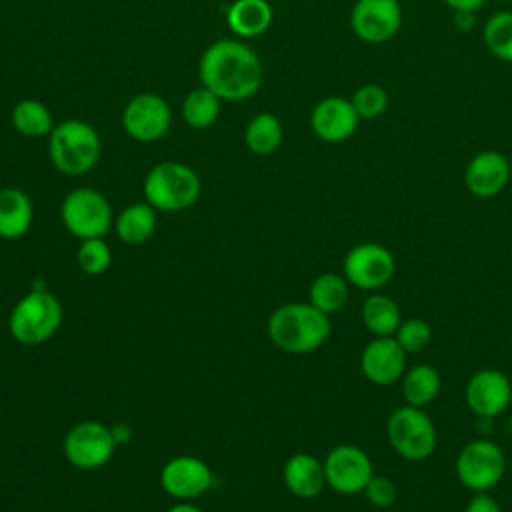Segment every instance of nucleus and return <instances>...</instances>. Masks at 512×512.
I'll return each instance as SVG.
<instances>
[{
  "label": "nucleus",
  "mask_w": 512,
  "mask_h": 512,
  "mask_svg": "<svg viewBox=\"0 0 512 512\" xmlns=\"http://www.w3.org/2000/svg\"><path fill=\"white\" fill-rule=\"evenodd\" d=\"M506 472V456L496 442L470 440L456 458V476L472 492L492 490Z\"/></svg>",
  "instance_id": "obj_8"
},
{
  "label": "nucleus",
  "mask_w": 512,
  "mask_h": 512,
  "mask_svg": "<svg viewBox=\"0 0 512 512\" xmlns=\"http://www.w3.org/2000/svg\"><path fill=\"white\" fill-rule=\"evenodd\" d=\"M452 10H478L486 0H444Z\"/></svg>",
  "instance_id": "obj_36"
},
{
  "label": "nucleus",
  "mask_w": 512,
  "mask_h": 512,
  "mask_svg": "<svg viewBox=\"0 0 512 512\" xmlns=\"http://www.w3.org/2000/svg\"><path fill=\"white\" fill-rule=\"evenodd\" d=\"M112 428V434H114V440L116 444H124L130 440L132 436V428L128 424H116V426H110Z\"/></svg>",
  "instance_id": "obj_37"
},
{
  "label": "nucleus",
  "mask_w": 512,
  "mask_h": 512,
  "mask_svg": "<svg viewBox=\"0 0 512 512\" xmlns=\"http://www.w3.org/2000/svg\"><path fill=\"white\" fill-rule=\"evenodd\" d=\"M160 486L172 498L192 500L212 486V470L196 456H174L160 470Z\"/></svg>",
  "instance_id": "obj_14"
},
{
  "label": "nucleus",
  "mask_w": 512,
  "mask_h": 512,
  "mask_svg": "<svg viewBox=\"0 0 512 512\" xmlns=\"http://www.w3.org/2000/svg\"><path fill=\"white\" fill-rule=\"evenodd\" d=\"M484 42L492 56L512 64V10H500L486 20Z\"/></svg>",
  "instance_id": "obj_29"
},
{
  "label": "nucleus",
  "mask_w": 512,
  "mask_h": 512,
  "mask_svg": "<svg viewBox=\"0 0 512 512\" xmlns=\"http://www.w3.org/2000/svg\"><path fill=\"white\" fill-rule=\"evenodd\" d=\"M344 278L362 290H378L390 282L396 270L392 252L376 242H364L344 256Z\"/></svg>",
  "instance_id": "obj_11"
},
{
  "label": "nucleus",
  "mask_w": 512,
  "mask_h": 512,
  "mask_svg": "<svg viewBox=\"0 0 512 512\" xmlns=\"http://www.w3.org/2000/svg\"><path fill=\"white\" fill-rule=\"evenodd\" d=\"M440 374L430 364H416L402 376V394L410 406H426L440 392Z\"/></svg>",
  "instance_id": "obj_26"
},
{
  "label": "nucleus",
  "mask_w": 512,
  "mask_h": 512,
  "mask_svg": "<svg viewBox=\"0 0 512 512\" xmlns=\"http://www.w3.org/2000/svg\"><path fill=\"white\" fill-rule=\"evenodd\" d=\"M282 142V122L272 112L256 114L244 130V144L258 156L272 154Z\"/></svg>",
  "instance_id": "obj_28"
},
{
  "label": "nucleus",
  "mask_w": 512,
  "mask_h": 512,
  "mask_svg": "<svg viewBox=\"0 0 512 512\" xmlns=\"http://www.w3.org/2000/svg\"><path fill=\"white\" fill-rule=\"evenodd\" d=\"M76 262L84 274L98 276L106 272L112 264V250L104 238H86L80 242L76 252Z\"/></svg>",
  "instance_id": "obj_30"
},
{
  "label": "nucleus",
  "mask_w": 512,
  "mask_h": 512,
  "mask_svg": "<svg viewBox=\"0 0 512 512\" xmlns=\"http://www.w3.org/2000/svg\"><path fill=\"white\" fill-rule=\"evenodd\" d=\"M198 76L202 86L212 90L220 100L242 102L260 90L264 68L248 44L222 38L202 52Z\"/></svg>",
  "instance_id": "obj_1"
},
{
  "label": "nucleus",
  "mask_w": 512,
  "mask_h": 512,
  "mask_svg": "<svg viewBox=\"0 0 512 512\" xmlns=\"http://www.w3.org/2000/svg\"><path fill=\"white\" fill-rule=\"evenodd\" d=\"M60 218L66 230L80 238H104L114 226V214L108 198L94 188H74L68 192L60 206Z\"/></svg>",
  "instance_id": "obj_7"
},
{
  "label": "nucleus",
  "mask_w": 512,
  "mask_h": 512,
  "mask_svg": "<svg viewBox=\"0 0 512 512\" xmlns=\"http://www.w3.org/2000/svg\"><path fill=\"white\" fill-rule=\"evenodd\" d=\"M272 16L268 0H234L226 12V24L240 38H256L270 28Z\"/></svg>",
  "instance_id": "obj_21"
},
{
  "label": "nucleus",
  "mask_w": 512,
  "mask_h": 512,
  "mask_svg": "<svg viewBox=\"0 0 512 512\" xmlns=\"http://www.w3.org/2000/svg\"><path fill=\"white\" fill-rule=\"evenodd\" d=\"M362 322L374 336H394L402 322L400 306L384 294H372L362 302Z\"/></svg>",
  "instance_id": "obj_23"
},
{
  "label": "nucleus",
  "mask_w": 512,
  "mask_h": 512,
  "mask_svg": "<svg viewBox=\"0 0 512 512\" xmlns=\"http://www.w3.org/2000/svg\"><path fill=\"white\" fill-rule=\"evenodd\" d=\"M220 98L206 86L190 90L182 100V118L192 130L210 128L220 116Z\"/></svg>",
  "instance_id": "obj_27"
},
{
  "label": "nucleus",
  "mask_w": 512,
  "mask_h": 512,
  "mask_svg": "<svg viewBox=\"0 0 512 512\" xmlns=\"http://www.w3.org/2000/svg\"><path fill=\"white\" fill-rule=\"evenodd\" d=\"M474 10H454V28L458 32H472L476 28Z\"/></svg>",
  "instance_id": "obj_35"
},
{
  "label": "nucleus",
  "mask_w": 512,
  "mask_h": 512,
  "mask_svg": "<svg viewBox=\"0 0 512 512\" xmlns=\"http://www.w3.org/2000/svg\"><path fill=\"white\" fill-rule=\"evenodd\" d=\"M116 448L112 428L98 420H82L74 424L62 442L66 460L80 470L104 466Z\"/></svg>",
  "instance_id": "obj_9"
},
{
  "label": "nucleus",
  "mask_w": 512,
  "mask_h": 512,
  "mask_svg": "<svg viewBox=\"0 0 512 512\" xmlns=\"http://www.w3.org/2000/svg\"><path fill=\"white\" fill-rule=\"evenodd\" d=\"M386 434L396 454L410 462L430 458L438 440L432 418L422 408L410 404L400 406L390 414Z\"/></svg>",
  "instance_id": "obj_6"
},
{
  "label": "nucleus",
  "mask_w": 512,
  "mask_h": 512,
  "mask_svg": "<svg viewBox=\"0 0 512 512\" xmlns=\"http://www.w3.org/2000/svg\"><path fill=\"white\" fill-rule=\"evenodd\" d=\"M466 404L480 418L502 414L512 400V384L508 376L494 368L478 370L466 384Z\"/></svg>",
  "instance_id": "obj_15"
},
{
  "label": "nucleus",
  "mask_w": 512,
  "mask_h": 512,
  "mask_svg": "<svg viewBox=\"0 0 512 512\" xmlns=\"http://www.w3.org/2000/svg\"><path fill=\"white\" fill-rule=\"evenodd\" d=\"M510 180V162L498 150H482L468 162L464 184L476 198H492Z\"/></svg>",
  "instance_id": "obj_18"
},
{
  "label": "nucleus",
  "mask_w": 512,
  "mask_h": 512,
  "mask_svg": "<svg viewBox=\"0 0 512 512\" xmlns=\"http://www.w3.org/2000/svg\"><path fill=\"white\" fill-rule=\"evenodd\" d=\"M366 500L376 508H390L398 498V488L388 476H372L364 488Z\"/></svg>",
  "instance_id": "obj_33"
},
{
  "label": "nucleus",
  "mask_w": 512,
  "mask_h": 512,
  "mask_svg": "<svg viewBox=\"0 0 512 512\" xmlns=\"http://www.w3.org/2000/svg\"><path fill=\"white\" fill-rule=\"evenodd\" d=\"M330 330V316L310 302L282 304L268 318L272 344L290 354H306L320 348L330 336Z\"/></svg>",
  "instance_id": "obj_2"
},
{
  "label": "nucleus",
  "mask_w": 512,
  "mask_h": 512,
  "mask_svg": "<svg viewBox=\"0 0 512 512\" xmlns=\"http://www.w3.org/2000/svg\"><path fill=\"white\" fill-rule=\"evenodd\" d=\"M172 124V110L168 102L154 92H140L132 96L122 112V128L136 142L160 140Z\"/></svg>",
  "instance_id": "obj_10"
},
{
  "label": "nucleus",
  "mask_w": 512,
  "mask_h": 512,
  "mask_svg": "<svg viewBox=\"0 0 512 512\" xmlns=\"http://www.w3.org/2000/svg\"><path fill=\"white\" fill-rule=\"evenodd\" d=\"M282 478L288 492L304 500L318 496L326 486L324 464L308 452L292 454L284 464Z\"/></svg>",
  "instance_id": "obj_19"
},
{
  "label": "nucleus",
  "mask_w": 512,
  "mask_h": 512,
  "mask_svg": "<svg viewBox=\"0 0 512 512\" xmlns=\"http://www.w3.org/2000/svg\"><path fill=\"white\" fill-rule=\"evenodd\" d=\"M360 120H374L388 108V92L380 84H362L350 98Z\"/></svg>",
  "instance_id": "obj_31"
},
{
  "label": "nucleus",
  "mask_w": 512,
  "mask_h": 512,
  "mask_svg": "<svg viewBox=\"0 0 512 512\" xmlns=\"http://www.w3.org/2000/svg\"><path fill=\"white\" fill-rule=\"evenodd\" d=\"M348 292H350V284L344 276L334 272H324L312 280L308 288V302L320 312L330 316L346 304Z\"/></svg>",
  "instance_id": "obj_25"
},
{
  "label": "nucleus",
  "mask_w": 512,
  "mask_h": 512,
  "mask_svg": "<svg viewBox=\"0 0 512 512\" xmlns=\"http://www.w3.org/2000/svg\"><path fill=\"white\" fill-rule=\"evenodd\" d=\"M102 152L98 130L78 118L62 120L48 136V158L52 166L66 176L90 172Z\"/></svg>",
  "instance_id": "obj_3"
},
{
  "label": "nucleus",
  "mask_w": 512,
  "mask_h": 512,
  "mask_svg": "<svg viewBox=\"0 0 512 512\" xmlns=\"http://www.w3.org/2000/svg\"><path fill=\"white\" fill-rule=\"evenodd\" d=\"M404 366L406 352L394 336H374L360 354V370L364 378L376 386L398 382L404 376Z\"/></svg>",
  "instance_id": "obj_16"
},
{
  "label": "nucleus",
  "mask_w": 512,
  "mask_h": 512,
  "mask_svg": "<svg viewBox=\"0 0 512 512\" xmlns=\"http://www.w3.org/2000/svg\"><path fill=\"white\" fill-rule=\"evenodd\" d=\"M326 484L338 494H360L374 476L370 456L354 444H338L324 458Z\"/></svg>",
  "instance_id": "obj_12"
},
{
  "label": "nucleus",
  "mask_w": 512,
  "mask_h": 512,
  "mask_svg": "<svg viewBox=\"0 0 512 512\" xmlns=\"http://www.w3.org/2000/svg\"><path fill=\"white\" fill-rule=\"evenodd\" d=\"M62 314L60 300L40 286L16 302L8 318V330L18 344L38 346L56 334Z\"/></svg>",
  "instance_id": "obj_5"
},
{
  "label": "nucleus",
  "mask_w": 512,
  "mask_h": 512,
  "mask_svg": "<svg viewBox=\"0 0 512 512\" xmlns=\"http://www.w3.org/2000/svg\"><path fill=\"white\" fill-rule=\"evenodd\" d=\"M114 230L124 244H142L156 230V210L146 200L134 202L114 218Z\"/></svg>",
  "instance_id": "obj_22"
},
{
  "label": "nucleus",
  "mask_w": 512,
  "mask_h": 512,
  "mask_svg": "<svg viewBox=\"0 0 512 512\" xmlns=\"http://www.w3.org/2000/svg\"><path fill=\"white\" fill-rule=\"evenodd\" d=\"M202 182L188 164L166 160L152 166L144 178V200L160 212H180L200 198Z\"/></svg>",
  "instance_id": "obj_4"
},
{
  "label": "nucleus",
  "mask_w": 512,
  "mask_h": 512,
  "mask_svg": "<svg viewBox=\"0 0 512 512\" xmlns=\"http://www.w3.org/2000/svg\"><path fill=\"white\" fill-rule=\"evenodd\" d=\"M464 512H502L500 504L494 496L488 492H474V496L468 500Z\"/></svg>",
  "instance_id": "obj_34"
},
{
  "label": "nucleus",
  "mask_w": 512,
  "mask_h": 512,
  "mask_svg": "<svg viewBox=\"0 0 512 512\" xmlns=\"http://www.w3.org/2000/svg\"><path fill=\"white\" fill-rule=\"evenodd\" d=\"M34 218V206L28 194L20 188H0V238L16 240L22 238Z\"/></svg>",
  "instance_id": "obj_20"
},
{
  "label": "nucleus",
  "mask_w": 512,
  "mask_h": 512,
  "mask_svg": "<svg viewBox=\"0 0 512 512\" xmlns=\"http://www.w3.org/2000/svg\"><path fill=\"white\" fill-rule=\"evenodd\" d=\"M358 120L352 102L342 96H326L310 112L312 132L328 144L348 140L356 132Z\"/></svg>",
  "instance_id": "obj_17"
},
{
  "label": "nucleus",
  "mask_w": 512,
  "mask_h": 512,
  "mask_svg": "<svg viewBox=\"0 0 512 512\" xmlns=\"http://www.w3.org/2000/svg\"><path fill=\"white\" fill-rule=\"evenodd\" d=\"M352 32L370 44H380L396 36L402 26L398 0H356L350 12Z\"/></svg>",
  "instance_id": "obj_13"
},
{
  "label": "nucleus",
  "mask_w": 512,
  "mask_h": 512,
  "mask_svg": "<svg viewBox=\"0 0 512 512\" xmlns=\"http://www.w3.org/2000/svg\"><path fill=\"white\" fill-rule=\"evenodd\" d=\"M166 512H202L198 506H194V504H188L186 500L184 502H180V504H174V506H170Z\"/></svg>",
  "instance_id": "obj_38"
},
{
  "label": "nucleus",
  "mask_w": 512,
  "mask_h": 512,
  "mask_svg": "<svg viewBox=\"0 0 512 512\" xmlns=\"http://www.w3.org/2000/svg\"><path fill=\"white\" fill-rule=\"evenodd\" d=\"M12 126L26 138H40L50 136L56 124L50 108L44 102L36 98H24L12 108Z\"/></svg>",
  "instance_id": "obj_24"
},
{
  "label": "nucleus",
  "mask_w": 512,
  "mask_h": 512,
  "mask_svg": "<svg viewBox=\"0 0 512 512\" xmlns=\"http://www.w3.org/2000/svg\"><path fill=\"white\" fill-rule=\"evenodd\" d=\"M394 338L406 354L422 352L432 340V328L422 318H408L400 322L398 330L394 332Z\"/></svg>",
  "instance_id": "obj_32"
}]
</instances>
